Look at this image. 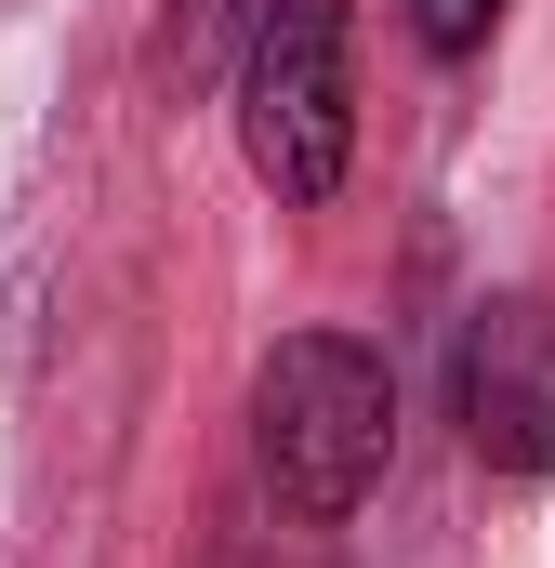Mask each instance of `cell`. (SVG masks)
Returning a JSON list of instances; mask_svg holds the SVG:
<instances>
[{
    "label": "cell",
    "mask_w": 555,
    "mask_h": 568,
    "mask_svg": "<svg viewBox=\"0 0 555 568\" xmlns=\"http://www.w3.org/2000/svg\"><path fill=\"white\" fill-rule=\"evenodd\" d=\"M384 436H397V384L344 331H291L265 371H252V463H265V489L304 529H331V516L371 503Z\"/></svg>",
    "instance_id": "6da1fadb"
},
{
    "label": "cell",
    "mask_w": 555,
    "mask_h": 568,
    "mask_svg": "<svg viewBox=\"0 0 555 568\" xmlns=\"http://www.w3.org/2000/svg\"><path fill=\"white\" fill-rule=\"evenodd\" d=\"M357 145V53H344V0H278L252 67H239V159L265 172L291 212H317L344 185Z\"/></svg>",
    "instance_id": "7a4b0ae2"
},
{
    "label": "cell",
    "mask_w": 555,
    "mask_h": 568,
    "mask_svg": "<svg viewBox=\"0 0 555 568\" xmlns=\"http://www.w3.org/2000/svg\"><path fill=\"white\" fill-rule=\"evenodd\" d=\"M397 13H411V40L436 53V67H463V53L503 27V0H397Z\"/></svg>",
    "instance_id": "5b68a950"
},
{
    "label": "cell",
    "mask_w": 555,
    "mask_h": 568,
    "mask_svg": "<svg viewBox=\"0 0 555 568\" xmlns=\"http://www.w3.org/2000/svg\"><path fill=\"white\" fill-rule=\"evenodd\" d=\"M450 410H463V449L490 476H555V304L543 291L476 304L463 371H450Z\"/></svg>",
    "instance_id": "3957f363"
},
{
    "label": "cell",
    "mask_w": 555,
    "mask_h": 568,
    "mask_svg": "<svg viewBox=\"0 0 555 568\" xmlns=\"http://www.w3.org/2000/svg\"><path fill=\"white\" fill-rule=\"evenodd\" d=\"M265 13H278V0H172V27H159L172 93H239V67H252Z\"/></svg>",
    "instance_id": "277c9868"
}]
</instances>
